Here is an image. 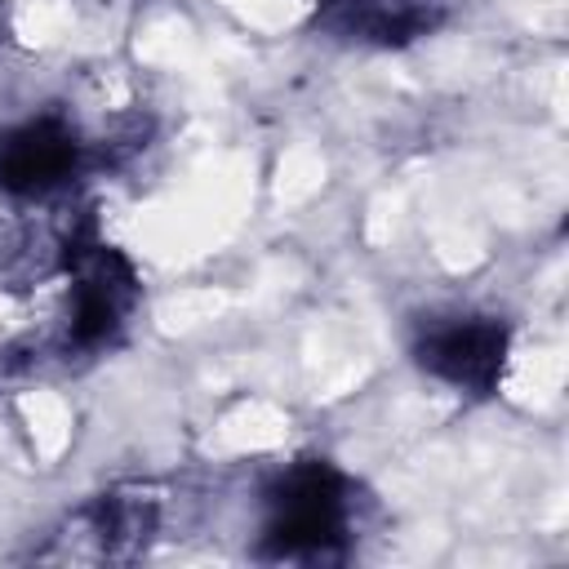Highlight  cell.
Returning a JSON list of instances; mask_svg holds the SVG:
<instances>
[{"mask_svg":"<svg viewBox=\"0 0 569 569\" xmlns=\"http://www.w3.org/2000/svg\"><path fill=\"white\" fill-rule=\"evenodd\" d=\"M502 360H507V325L471 316V320H449L427 329V338L418 342V365L462 391H493V382L502 378Z\"/></svg>","mask_w":569,"mask_h":569,"instance_id":"obj_2","label":"cell"},{"mask_svg":"<svg viewBox=\"0 0 569 569\" xmlns=\"http://www.w3.org/2000/svg\"><path fill=\"white\" fill-rule=\"evenodd\" d=\"M76 164V138L62 120H31L0 133V187L36 196L58 187Z\"/></svg>","mask_w":569,"mask_h":569,"instance_id":"obj_3","label":"cell"},{"mask_svg":"<svg viewBox=\"0 0 569 569\" xmlns=\"http://www.w3.org/2000/svg\"><path fill=\"white\" fill-rule=\"evenodd\" d=\"M342 538V480L325 462H302L276 493L267 529L271 556H320Z\"/></svg>","mask_w":569,"mask_h":569,"instance_id":"obj_1","label":"cell"}]
</instances>
